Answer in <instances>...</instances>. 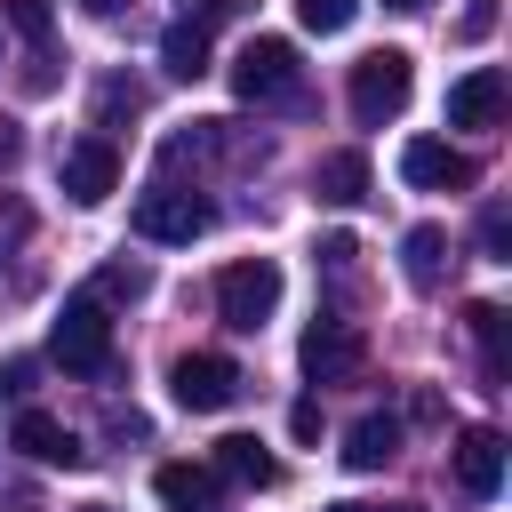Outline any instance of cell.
Instances as JSON below:
<instances>
[{"label":"cell","instance_id":"cell-1","mask_svg":"<svg viewBox=\"0 0 512 512\" xmlns=\"http://www.w3.org/2000/svg\"><path fill=\"white\" fill-rule=\"evenodd\" d=\"M408 88H416L408 48H368V56L352 64V80H344V96H352V120H360V128L400 120V112H408Z\"/></svg>","mask_w":512,"mask_h":512},{"label":"cell","instance_id":"cell-2","mask_svg":"<svg viewBox=\"0 0 512 512\" xmlns=\"http://www.w3.org/2000/svg\"><path fill=\"white\" fill-rule=\"evenodd\" d=\"M216 312H224L232 336H256V328L280 312V264H272V256L224 264V272H216Z\"/></svg>","mask_w":512,"mask_h":512},{"label":"cell","instance_id":"cell-3","mask_svg":"<svg viewBox=\"0 0 512 512\" xmlns=\"http://www.w3.org/2000/svg\"><path fill=\"white\" fill-rule=\"evenodd\" d=\"M232 96L240 104H296L304 96V64L288 40H248L232 56Z\"/></svg>","mask_w":512,"mask_h":512},{"label":"cell","instance_id":"cell-4","mask_svg":"<svg viewBox=\"0 0 512 512\" xmlns=\"http://www.w3.org/2000/svg\"><path fill=\"white\" fill-rule=\"evenodd\" d=\"M48 352L72 368V376H104L112 368V320H104V296H72L48 328Z\"/></svg>","mask_w":512,"mask_h":512},{"label":"cell","instance_id":"cell-5","mask_svg":"<svg viewBox=\"0 0 512 512\" xmlns=\"http://www.w3.org/2000/svg\"><path fill=\"white\" fill-rule=\"evenodd\" d=\"M296 360H304V376H312V384H352V376L368 368V336H360V320H344V312H320V320L304 328Z\"/></svg>","mask_w":512,"mask_h":512},{"label":"cell","instance_id":"cell-6","mask_svg":"<svg viewBox=\"0 0 512 512\" xmlns=\"http://www.w3.org/2000/svg\"><path fill=\"white\" fill-rule=\"evenodd\" d=\"M208 224H216V208H208L200 192H184V184H152V192L136 200V240L184 248V240H200Z\"/></svg>","mask_w":512,"mask_h":512},{"label":"cell","instance_id":"cell-7","mask_svg":"<svg viewBox=\"0 0 512 512\" xmlns=\"http://www.w3.org/2000/svg\"><path fill=\"white\" fill-rule=\"evenodd\" d=\"M168 384H176V400H184L192 416H216V408L240 400V368H232L224 352H184V360L168 368Z\"/></svg>","mask_w":512,"mask_h":512},{"label":"cell","instance_id":"cell-8","mask_svg":"<svg viewBox=\"0 0 512 512\" xmlns=\"http://www.w3.org/2000/svg\"><path fill=\"white\" fill-rule=\"evenodd\" d=\"M400 176H408L416 192H464V184H472V160H464L448 136H408V144H400Z\"/></svg>","mask_w":512,"mask_h":512},{"label":"cell","instance_id":"cell-9","mask_svg":"<svg viewBox=\"0 0 512 512\" xmlns=\"http://www.w3.org/2000/svg\"><path fill=\"white\" fill-rule=\"evenodd\" d=\"M456 488L480 496V504L504 488V432L496 424H464L456 432Z\"/></svg>","mask_w":512,"mask_h":512},{"label":"cell","instance_id":"cell-10","mask_svg":"<svg viewBox=\"0 0 512 512\" xmlns=\"http://www.w3.org/2000/svg\"><path fill=\"white\" fill-rule=\"evenodd\" d=\"M8 448H24L32 464H64V472H80V464H88L80 432H64V424H56V416H40V408H16V424H8Z\"/></svg>","mask_w":512,"mask_h":512},{"label":"cell","instance_id":"cell-11","mask_svg":"<svg viewBox=\"0 0 512 512\" xmlns=\"http://www.w3.org/2000/svg\"><path fill=\"white\" fill-rule=\"evenodd\" d=\"M504 96H512L504 72H496V64H472V72L448 88V128H496V120H504Z\"/></svg>","mask_w":512,"mask_h":512},{"label":"cell","instance_id":"cell-12","mask_svg":"<svg viewBox=\"0 0 512 512\" xmlns=\"http://www.w3.org/2000/svg\"><path fill=\"white\" fill-rule=\"evenodd\" d=\"M112 184H120V152H112L104 136H80V144L64 152V192H72L80 208H96V200H112Z\"/></svg>","mask_w":512,"mask_h":512},{"label":"cell","instance_id":"cell-13","mask_svg":"<svg viewBox=\"0 0 512 512\" xmlns=\"http://www.w3.org/2000/svg\"><path fill=\"white\" fill-rule=\"evenodd\" d=\"M208 472H216V480H232V488H272V480H280V456H272L256 432H224Z\"/></svg>","mask_w":512,"mask_h":512},{"label":"cell","instance_id":"cell-14","mask_svg":"<svg viewBox=\"0 0 512 512\" xmlns=\"http://www.w3.org/2000/svg\"><path fill=\"white\" fill-rule=\"evenodd\" d=\"M152 496H160L168 512H224V480H216L208 464H160V472H152Z\"/></svg>","mask_w":512,"mask_h":512},{"label":"cell","instance_id":"cell-15","mask_svg":"<svg viewBox=\"0 0 512 512\" xmlns=\"http://www.w3.org/2000/svg\"><path fill=\"white\" fill-rule=\"evenodd\" d=\"M312 192H320L328 208H360V200H368V152H328V160L312 168Z\"/></svg>","mask_w":512,"mask_h":512},{"label":"cell","instance_id":"cell-16","mask_svg":"<svg viewBox=\"0 0 512 512\" xmlns=\"http://www.w3.org/2000/svg\"><path fill=\"white\" fill-rule=\"evenodd\" d=\"M392 456H400V416H360L344 432V464L352 472H384Z\"/></svg>","mask_w":512,"mask_h":512},{"label":"cell","instance_id":"cell-17","mask_svg":"<svg viewBox=\"0 0 512 512\" xmlns=\"http://www.w3.org/2000/svg\"><path fill=\"white\" fill-rule=\"evenodd\" d=\"M400 272H408V288H440V272H448V232H440V224H408Z\"/></svg>","mask_w":512,"mask_h":512},{"label":"cell","instance_id":"cell-18","mask_svg":"<svg viewBox=\"0 0 512 512\" xmlns=\"http://www.w3.org/2000/svg\"><path fill=\"white\" fill-rule=\"evenodd\" d=\"M464 328H472V344H480L488 376L504 384V376H512V320H504V304H472V312H464Z\"/></svg>","mask_w":512,"mask_h":512},{"label":"cell","instance_id":"cell-19","mask_svg":"<svg viewBox=\"0 0 512 512\" xmlns=\"http://www.w3.org/2000/svg\"><path fill=\"white\" fill-rule=\"evenodd\" d=\"M160 64H168V80H200V72H208V32H200V24H176V32L160 40Z\"/></svg>","mask_w":512,"mask_h":512},{"label":"cell","instance_id":"cell-20","mask_svg":"<svg viewBox=\"0 0 512 512\" xmlns=\"http://www.w3.org/2000/svg\"><path fill=\"white\" fill-rule=\"evenodd\" d=\"M0 8H8V24H16L32 48H48V24H56V8H48V0H0Z\"/></svg>","mask_w":512,"mask_h":512},{"label":"cell","instance_id":"cell-21","mask_svg":"<svg viewBox=\"0 0 512 512\" xmlns=\"http://www.w3.org/2000/svg\"><path fill=\"white\" fill-rule=\"evenodd\" d=\"M296 16H304V32H344L360 16V0H296Z\"/></svg>","mask_w":512,"mask_h":512},{"label":"cell","instance_id":"cell-22","mask_svg":"<svg viewBox=\"0 0 512 512\" xmlns=\"http://www.w3.org/2000/svg\"><path fill=\"white\" fill-rule=\"evenodd\" d=\"M32 392H40V360H32V352H16V360L0 368V400H16V408H24Z\"/></svg>","mask_w":512,"mask_h":512},{"label":"cell","instance_id":"cell-23","mask_svg":"<svg viewBox=\"0 0 512 512\" xmlns=\"http://www.w3.org/2000/svg\"><path fill=\"white\" fill-rule=\"evenodd\" d=\"M480 248H488V264H512V216H504V208L480 216Z\"/></svg>","mask_w":512,"mask_h":512},{"label":"cell","instance_id":"cell-24","mask_svg":"<svg viewBox=\"0 0 512 512\" xmlns=\"http://www.w3.org/2000/svg\"><path fill=\"white\" fill-rule=\"evenodd\" d=\"M152 280H144V264H104L96 272V296H144Z\"/></svg>","mask_w":512,"mask_h":512},{"label":"cell","instance_id":"cell-25","mask_svg":"<svg viewBox=\"0 0 512 512\" xmlns=\"http://www.w3.org/2000/svg\"><path fill=\"white\" fill-rule=\"evenodd\" d=\"M232 8H240V0H184V24H200V32H208V24H224Z\"/></svg>","mask_w":512,"mask_h":512},{"label":"cell","instance_id":"cell-26","mask_svg":"<svg viewBox=\"0 0 512 512\" xmlns=\"http://www.w3.org/2000/svg\"><path fill=\"white\" fill-rule=\"evenodd\" d=\"M488 32H496V0H472L464 8V40H488Z\"/></svg>","mask_w":512,"mask_h":512},{"label":"cell","instance_id":"cell-27","mask_svg":"<svg viewBox=\"0 0 512 512\" xmlns=\"http://www.w3.org/2000/svg\"><path fill=\"white\" fill-rule=\"evenodd\" d=\"M352 256H360V248H352V232H328V240H320V264H336V272H344Z\"/></svg>","mask_w":512,"mask_h":512},{"label":"cell","instance_id":"cell-28","mask_svg":"<svg viewBox=\"0 0 512 512\" xmlns=\"http://www.w3.org/2000/svg\"><path fill=\"white\" fill-rule=\"evenodd\" d=\"M288 432H296V440H312V432H320V408H312V400H296V416H288Z\"/></svg>","mask_w":512,"mask_h":512},{"label":"cell","instance_id":"cell-29","mask_svg":"<svg viewBox=\"0 0 512 512\" xmlns=\"http://www.w3.org/2000/svg\"><path fill=\"white\" fill-rule=\"evenodd\" d=\"M16 152H24V128H16V120H8V112H0V168H8V160H16Z\"/></svg>","mask_w":512,"mask_h":512},{"label":"cell","instance_id":"cell-30","mask_svg":"<svg viewBox=\"0 0 512 512\" xmlns=\"http://www.w3.org/2000/svg\"><path fill=\"white\" fill-rule=\"evenodd\" d=\"M88 16H120V8H136V0H80Z\"/></svg>","mask_w":512,"mask_h":512},{"label":"cell","instance_id":"cell-31","mask_svg":"<svg viewBox=\"0 0 512 512\" xmlns=\"http://www.w3.org/2000/svg\"><path fill=\"white\" fill-rule=\"evenodd\" d=\"M328 512H376V504H328Z\"/></svg>","mask_w":512,"mask_h":512},{"label":"cell","instance_id":"cell-32","mask_svg":"<svg viewBox=\"0 0 512 512\" xmlns=\"http://www.w3.org/2000/svg\"><path fill=\"white\" fill-rule=\"evenodd\" d=\"M392 8H432V0H392Z\"/></svg>","mask_w":512,"mask_h":512},{"label":"cell","instance_id":"cell-33","mask_svg":"<svg viewBox=\"0 0 512 512\" xmlns=\"http://www.w3.org/2000/svg\"><path fill=\"white\" fill-rule=\"evenodd\" d=\"M80 512H112V504H80Z\"/></svg>","mask_w":512,"mask_h":512}]
</instances>
